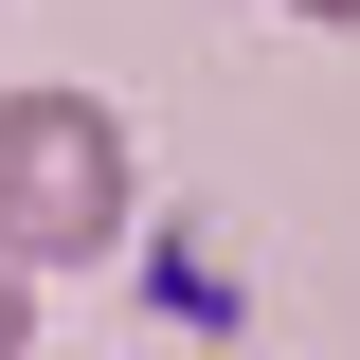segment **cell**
Instances as JSON below:
<instances>
[{
	"mask_svg": "<svg viewBox=\"0 0 360 360\" xmlns=\"http://www.w3.org/2000/svg\"><path fill=\"white\" fill-rule=\"evenodd\" d=\"M0 234L37 270H90L127 234V127L90 90H0Z\"/></svg>",
	"mask_w": 360,
	"mask_h": 360,
	"instance_id": "obj_1",
	"label": "cell"
},
{
	"mask_svg": "<svg viewBox=\"0 0 360 360\" xmlns=\"http://www.w3.org/2000/svg\"><path fill=\"white\" fill-rule=\"evenodd\" d=\"M37 342V252H18V234H0V360Z\"/></svg>",
	"mask_w": 360,
	"mask_h": 360,
	"instance_id": "obj_2",
	"label": "cell"
},
{
	"mask_svg": "<svg viewBox=\"0 0 360 360\" xmlns=\"http://www.w3.org/2000/svg\"><path fill=\"white\" fill-rule=\"evenodd\" d=\"M288 18H342V37H360V0H288Z\"/></svg>",
	"mask_w": 360,
	"mask_h": 360,
	"instance_id": "obj_3",
	"label": "cell"
}]
</instances>
